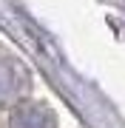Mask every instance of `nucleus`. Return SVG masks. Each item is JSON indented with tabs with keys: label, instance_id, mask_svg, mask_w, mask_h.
<instances>
[{
	"label": "nucleus",
	"instance_id": "1",
	"mask_svg": "<svg viewBox=\"0 0 125 128\" xmlns=\"http://www.w3.org/2000/svg\"><path fill=\"white\" fill-rule=\"evenodd\" d=\"M9 128H54V117L40 105H23L14 111Z\"/></svg>",
	"mask_w": 125,
	"mask_h": 128
},
{
	"label": "nucleus",
	"instance_id": "2",
	"mask_svg": "<svg viewBox=\"0 0 125 128\" xmlns=\"http://www.w3.org/2000/svg\"><path fill=\"white\" fill-rule=\"evenodd\" d=\"M23 88V68L11 60H0V102L11 100Z\"/></svg>",
	"mask_w": 125,
	"mask_h": 128
}]
</instances>
